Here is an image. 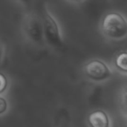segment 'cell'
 Returning <instances> with one entry per match:
<instances>
[{
	"label": "cell",
	"mask_w": 127,
	"mask_h": 127,
	"mask_svg": "<svg viewBox=\"0 0 127 127\" xmlns=\"http://www.w3.org/2000/svg\"><path fill=\"white\" fill-rule=\"evenodd\" d=\"M39 13L42 21L45 43L54 49L60 50L63 48L64 40L57 20L51 13L45 4L41 5Z\"/></svg>",
	"instance_id": "6da1fadb"
},
{
	"label": "cell",
	"mask_w": 127,
	"mask_h": 127,
	"mask_svg": "<svg viewBox=\"0 0 127 127\" xmlns=\"http://www.w3.org/2000/svg\"><path fill=\"white\" fill-rule=\"evenodd\" d=\"M103 34L111 39L120 40L127 36V19L118 11L106 13L100 22Z\"/></svg>",
	"instance_id": "7a4b0ae2"
},
{
	"label": "cell",
	"mask_w": 127,
	"mask_h": 127,
	"mask_svg": "<svg viewBox=\"0 0 127 127\" xmlns=\"http://www.w3.org/2000/svg\"><path fill=\"white\" fill-rule=\"evenodd\" d=\"M22 32L25 39L34 46L45 45L43 34V25L39 12L29 11L22 22Z\"/></svg>",
	"instance_id": "3957f363"
},
{
	"label": "cell",
	"mask_w": 127,
	"mask_h": 127,
	"mask_svg": "<svg viewBox=\"0 0 127 127\" xmlns=\"http://www.w3.org/2000/svg\"><path fill=\"white\" fill-rule=\"evenodd\" d=\"M83 73L88 79L95 82L105 81L112 76L110 67L100 59H92L88 61L83 67Z\"/></svg>",
	"instance_id": "277c9868"
},
{
	"label": "cell",
	"mask_w": 127,
	"mask_h": 127,
	"mask_svg": "<svg viewBox=\"0 0 127 127\" xmlns=\"http://www.w3.org/2000/svg\"><path fill=\"white\" fill-rule=\"evenodd\" d=\"M89 127H111V120L106 112L96 109L90 112L87 117Z\"/></svg>",
	"instance_id": "5b68a950"
},
{
	"label": "cell",
	"mask_w": 127,
	"mask_h": 127,
	"mask_svg": "<svg viewBox=\"0 0 127 127\" xmlns=\"http://www.w3.org/2000/svg\"><path fill=\"white\" fill-rule=\"evenodd\" d=\"M114 64L119 71L127 74V51H121L116 54Z\"/></svg>",
	"instance_id": "8992f818"
},
{
	"label": "cell",
	"mask_w": 127,
	"mask_h": 127,
	"mask_svg": "<svg viewBox=\"0 0 127 127\" xmlns=\"http://www.w3.org/2000/svg\"><path fill=\"white\" fill-rule=\"evenodd\" d=\"M119 104L122 112L127 117V85L124 87L120 94Z\"/></svg>",
	"instance_id": "52a82bcc"
},
{
	"label": "cell",
	"mask_w": 127,
	"mask_h": 127,
	"mask_svg": "<svg viewBox=\"0 0 127 127\" xmlns=\"http://www.w3.org/2000/svg\"><path fill=\"white\" fill-rule=\"evenodd\" d=\"M9 85L8 79L4 74L0 72V95H2L7 89Z\"/></svg>",
	"instance_id": "ba28073f"
},
{
	"label": "cell",
	"mask_w": 127,
	"mask_h": 127,
	"mask_svg": "<svg viewBox=\"0 0 127 127\" xmlns=\"http://www.w3.org/2000/svg\"><path fill=\"white\" fill-rule=\"evenodd\" d=\"M9 109V104L7 99L3 95H0V116L7 113Z\"/></svg>",
	"instance_id": "9c48e42d"
},
{
	"label": "cell",
	"mask_w": 127,
	"mask_h": 127,
	"mask_svg": "<svg viewBox=\"0 0 127 127\" xmlns=\"http://www.w3.org/2000/svg\"><path fill=\"white\" fill-rule=\"evenodd\" d=\"M4 51H5L4 46V45L0 42V63L2 61L3 57H4Z\"/></svg>",
	"instance_id": "30bf717a"
},
{
	"label": "cell",
	"mask_w": 127,
	"mask_h": 127,
	"mask_svg": "<svg viewBox=\"0 0 127 127\" xmlns=\"http://www.w3.org/2000/svg\"><path fill=\"white\" fill-rule=\"evenodd\" d=\"M127 127V123H125V124H124L123 125V127Z\"/></svg>",
	"instance_id": "8fae6325"
}]
</instances>
